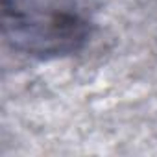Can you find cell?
Segmentation results:
<instances>
[{"mask_svg": "<svg viewBox=\"0 0 157 157\" xmlns=\"http://www.w3.org/2000/svg\"><path fill=\"white\" fill-rule=\"evenodd\" d=\"M8 41L35 57H61L82 50L91 37L85 0H2Z\"/></svg>", "mask_w": 157, "mask_h": 157, "instance_id": "cell-1", "label": "cell"}]
</instances>
